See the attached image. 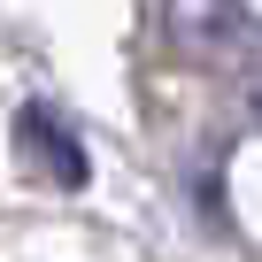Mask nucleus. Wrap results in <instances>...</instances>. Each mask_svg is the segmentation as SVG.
Masks as SVG:
<instances>
[{
    "mask_svg": "<svg viewBox=\"0 0 262 262\" xmlns=\"http://www.w3.org/2000/svg\"><path fill=\"white\" fill-rule=\"evenodd\" d=\"M162 24H170V39H178L185 54H216V47H231V31H239V0H170Z\"/></svg>",
    "mask_w": 262,
    "mask_h": 262,
    "instance_id": "obj_2",
    "label": "nucleus"
},
{
    "mask_svg": "<svg viewBox=\"0 0 262 262\" xmlns=\"http://www.w3.org/2000/svg\"><path fill=\"white\" fill-rule=\"evenodd\" d=\"M16 155H24V170L39 178V185H54V193H77L85 185V139L62 123V108H47V100H31V108H16Z\"/></svg>",
    "mask_w": 262,
    "mask_h": 262,
    "instance_id": "obj_1",
    "label": "nucleus"
},
{
    "mask_svg": "<svg viewBox=\"0 0 262 262\" xmlns=\"http://www.w3.org/2000/svg\"><path fill=\"white\" fill-rule=\"evenodd\" d=\"M254 116H262V77H254Z\"/></svg>",
    "mask_w": 262,
    "mask_h": 262,
    "instance_id": "obj_3",
    "label": "nucleus"
}]
</instances>
